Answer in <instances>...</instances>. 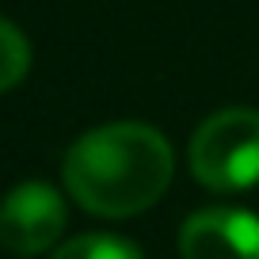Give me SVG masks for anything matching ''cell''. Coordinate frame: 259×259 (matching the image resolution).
I'll list each match as a JSON object with an SVG mask.
<instances>
[{"mask_svg": "<svg viewBox=\"0 0 259 259\" xmlns=\"http://www.w3.org/2000/svg\"><path fill=\"white\" fill-rule=\"evenodd\" d=\"M171 145L145 122H107L65 156V187L99 218H134L168 191Z\"/></svg>", "mask_w": 259, "mask_h": 259, "instance_id": "6da1fadb", "label": "cell"}, {"mask_svg": "<svg viewBox=\"0 0 259 259\" xmlns=\"http://www.w3.org/2000/svg\"><path fill=\"white\" fill-rule=\"evenodd\" d=\"M191 171L210 191H248L259 183V111L229 107L194 130Z\"/></svg>", "mask_w": 259, "mask_h": 259, "instance_id": "7a4b0ae2", "label": "cell"}, {"mask_svg": "<svg viewBox=\"0 0 259 259\" xmlns=\"http://www.w3.org/2000/svg\"><path fill=\"white\" fill-rule=\"evenodd\" d=\"M65 229V202L46 179H27L0 202V244L12 255H38L54 248Z\"/></svg>", "mask_w": 259, "mask_h": 259, "instance_id": "3957f363", "label": "cell"}, {"mask_svg": "<svg viewBox=\"0 0 259 259\" xmlns=\"http://www.w3.org/2000/svg\"><path fill=\"white\" fill-rule=\"evenodd\" d=\"M183 259H259V218L248 210H198L179 229Z\"/></svg>", "mask_w": 259, "mask_h": 259, "instance_id": "277c9868", "label": "cell"}, {"mask_svg": "<svg viewBox=\"0 0 259 259\" xmlns=\"http://www.w3.org/2000/svg\"><path fill=\"white\" fill-rule=\"evenodd\" d=\"M50 259H145L138 251V244L126 236H111V233H88L76 240L61 244Z\"/></svg>", "mask_w": 259, "mask_h": 259, "instance_id": "5b68a950", "label": "cell"}, {"mask_svg": "<svg viewBox=\"0 0 259 259\" xmlns=\"http://www.w3.org/2000/svg\"><path fill=\"white\" fill-rule=\"evenodd\" d=\"M31 69V42L12 27L8 19H0V92L16 88Z\"/></svg>", "mask_w": 259, "mask_h": 259, "instance_id": "8992f818", "label": "cell"}]
</instances>
